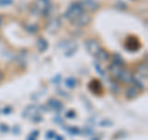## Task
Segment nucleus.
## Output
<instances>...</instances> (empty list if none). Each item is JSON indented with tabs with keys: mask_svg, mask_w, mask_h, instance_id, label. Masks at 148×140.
<instances>
[{
	"mask_svg": "<svg viewBox=\"0 0 148 140\" xmlns=\"http://www.w3.org/2000/svg\"><path fill=\"white\" fill-rule=\"evenodd\" d=\"M47 47H48V43L44 39H40L38 41H37V48H38L40 51H44Z\"/></svg>",
	"mask_w": 148,
	"mask_h": 140,
	"instance_id": "nucleus-7",
	"label": "nucleus"
},
{
	"mask_svg": "<svg viewBox=\"0 0 148 140\" xmlns=\"http://www.w3.org/2000/svg\"><path fill=\"white\" fill-rule=\"evenodd\" d=\"M118 78H120L121 82H123V83H131V82H133V75L128 69H122Z\"/></svg>",
	"mask_w": 148,
	"mask_h": 140,
	"instance_id": "nucleus-3",
	"label": "nucleus"
},
{
	"mask_svg": "<svg viewBox=\"0 0 148 140\" xmlns=\"http://www.w3.org/2000/svg\"><path fill=\"white\" fill-rule=\"evenodd\" d=\"M67 84L69 87H73V86H75V81H74L73 78H69V80H67Z\"/></svg>",
	"mask_w": 148,
	"mask_h": 140,
	"instance_id": "nucleus-10",
	"label": "nucleus"
},
{
	"mask_svg": "<svg viewBox=\"0 0 148 140\" xmlns=\"http://www.w3.org/2000/svg\"><path fill=\"white\" fill-rule=\"evenodd\" d=\"M96 56H98L101 61H106V60H109V57H110L109 52H108V51H105V50H102V48L96 53Z\"/></svg>",
	"mask_w": 148,
	"mask_h": 140,
	"instance_id": "nucleus-8",
	"label": "nucleus"
},
{
	"mask_svg": "<svg viewBox=\"0 0 148 140\" xmlns=\"http://www.w3.org/2000/svg\"><path fill=\"white\" fill-rule=\"evenodd\" d=\"M90 20H91V18H90L89 15H79L75 20H74V24L78 26H85L90 22Z\"/></svg>",
	"mask_w": 148,
	"mask_h": 140,
	"instance_id": "nucleus-4",
	"label": "nucleus"
},
{
	"mask_svg": "<svg viewBox=\"0 0 148 140\" xmlns=\"http://www.w3.org/2000/svg\"><path fill=\"white\" fill-rule=\"evenodd\" d=\"M138 94H139V90L135 87H130V88L126 89V97L128 98V99H133V98H136Z\"/></svg>",
	"mask_w": 148,
	"mask_h": 140,
	"instance_id": "nucleus-5",
	"label": "nucleus"
},
{
	"mask_svg": "<svg viewBox=\"0 0 148 140\" xmlns=\"http://www.w3.org/2000/svg\"><path fill=\"white\" fill-rule=\"evenodd\" d=\"M83 5L86 10H89V11H94V10H96L98 7H99V4L98 3H94L93 0H86L85 3H83Z\"/></svg>",
	"mask_w": 148,
	"mask_h": 140,
	"instance_id": "nucleus-6",
	"label": "nucleus"
},
{
	"mask_svg": "<svg viewBox=\"0 0 148 140\" xmlns=\"http://www.w3.org/2000/svg\"><path fill=\"white\" fill-rule=\"evenodd\" d=\"M81 11H83V10H81V7L78 5V4H75V5H73L71 9H69L67 13H65L64 16L67 19H72L73 20V19H77L79 15H81Z\"/></svg>",
	"mask_w": 148,
	"mask_h": 140,
	"instance_id": "nucleus-1",
	"label": "nucleus"
},
{
	"mask_svg": "<svg viewBox=\"0 0 148 140\" xmlns=\"http://www.w3.org/2000/svg\"><path fill=\"white\" fill-rule=\"evenodd\" d=\"M59 20H52L51 22H49V25L47 26V29L49 31H53V30H57V29L59 27Z\"/></svg>",
	"mask_w": 148,
	"mask_h": 140,
	"instance_id": "nucleus-9",
	"label": "nucleus"
},
{
	"mask_svg": "<svg viewBox=\"0 0 148 140\" xmlns=\"http://www.w3.org/2000/svg\"><path fill=\"white\" fill-rule=\"evenodd\" d=\"M86 46H88V50L91 53H94V55H96V53L101 50L100 43H99L96 40H93V39L86 41Z\"/></svg>",
	"mask_w": 148,
	"mask_h": 140,
	"instance_id": "nucleus-2",
	"label": "nucleus"
}]
</instances>
